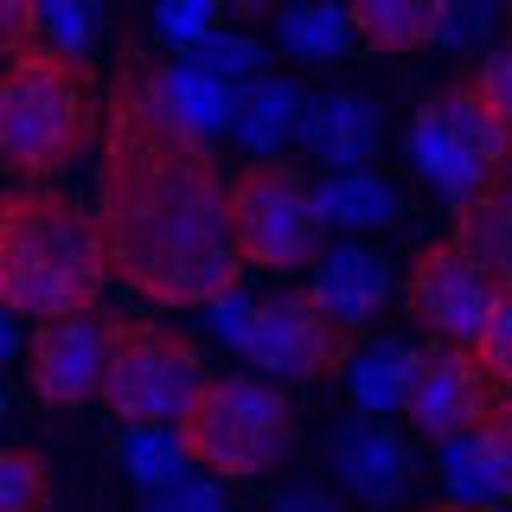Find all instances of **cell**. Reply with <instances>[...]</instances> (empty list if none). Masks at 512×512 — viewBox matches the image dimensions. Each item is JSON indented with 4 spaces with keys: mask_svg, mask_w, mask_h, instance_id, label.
I'll list each match as a JSON object with an SVG mask.
<instances>
[{
    "mask_svg": "<svg viewBox=\"0 0 512 512\" xmlns=\"http://www.w3.org/2000/svg\"><path fill=\"white\" fill-rule=\"evenodd\" d=\"M231 173L212 141L167 116L148 58H122L103 109V160H96V237L109 282L135 288L160 308H205L244 282L231 244Z\"/></svg>",
    "mask_w": 512,
    "mask_h": 512,
    "instance_id": "1",
    "label": "cell"
},
{
    "mask_svg": "<svg viewBox=\"0 0 512 512\" xmlns=\"http://www.w3.org/2000/svg\"><path fill=\"white\" fill-rule=\"evenodd\" d=\"M109 263L90 205L52 180L0 192V308L20 320H52L103 301Z\"/></svg>",
    "mask_w": 512,
    "mask_h": 512,
    "instance_id": "2",
    "label": "cell"
},
{
    "mask_svg": "<svg viewBox=\"0 0 512 512\" xmlns=\"http://www.w3.org/2000/svg\"><path fill=\"white\" fill-rule=\"evenodd\" d=\"M96 141V84L84 58L26 45L0 64V167L20 180H58Z\"/></svg>",
    "mask_w": 512,
    "mask_h": 512,
    "instance_id": "3",
    "label": "cell"
},
{
    "mask_svg": "<svg viewBox=\"0 0 512 512\" xmlns=\"http://www.w3.org/2000/svg\"><path fill=\"white\" fill-rule=\"evenodd\" d=\"M173 436L199 474L256 480L295 455V404L282 397V384L256 372H224L186 397V410L173 416Z\"/></svg>",
    "mask_w": 512,
    "mask_h": 512,
    "instance_id": "4",
    "label": "cell"
},
{
    "mask_svg": "<svg viewBox=\"0 0 512 512\" xmlns=\"http://www.w3.org/2000/svg\"><path fill=\"white\" fill-rule=\"evenodd\" d=\"M231 199V244L244 256V269H308L327 250V224H320L314 186L295 160L263 154L224 186Z\"/></svg>",
    "mask_w": 512,
    "mask_h": 512,
    "instance_id": "5",
    "label": "cell"
},
{
    "mask_svg": "<svg viewBox=\"0 0 512 512\" xmlns=\"http://www.w3.org/2000/svg\"><path fill=\"white\" fill-rule=\"evenodd\" d=\"M250 359L256 378L269 384H333L352 359V327H340L327 308H314L308 288H282V295H244L231 340Z\"/></svg>",
    "mask_w": 512,
    "mask_h": 512,
    "instance_id": "6",
    "label": "cell"
},
{
    "mask_svg": "<svg viewBox=\"0 0 512 512\" xmlns=\"http://www.w3.org/2000/svg\"><path fill=\"white\" fill-rule=\"evenodd\" d=\"M205 384V346L180 327L154 320H116L96 397L116 423H173L186 397Z\"/></svg>",
    "mask_w": 512,
    "mask_h": 512,
    "instance_id": "7",
    "label": "cell"
},
{
    "mask_svg": "<svg viewBox=\"0 0 512 512\" xmlns=\"http://www.w3.org/2000/svg\"><path fill=\"white\" fill-rule=\"evenodd\" d=\"M506 135L512 128L493 122L487 109L474 103L468 77H455V84H442L429 103H416L410 160L448 205H461V199H474L480 186H493L506 173Z\"/></svg>",
    "mask_w": 512,
    "mask_h": 512,
    "instance_id": "8",
    "label": "cell"
},
{
    "mask_svg": "<svg viewBox=\"0 0 512 512\" xmlns=\"http://www.w3.org/2000/svg\"><path fill=\"white\" fill-rule=\"evenodd\" d=\"M506 295H512L506 276L480 269L474 256L455 250L448 237L416 250L410 276H404V301H410V314L436 333V346H474L480 327H487V314L500 308Z\"/></svg>",
    "mask_w": 512,
    "mask_h": 512,
    "instance_id": "9",
    "label": "cell"
},
{
    "mask_svg": "<svg viewBox=\"0 0 512 512\" xmlns=\"http://www.w3.org/2000/svg\"><path fill=\"white\" fill-rule=\"evenodd\" d=\"M506 404H512V378H500L493 365H480L468 346L423 352V359H416V378H410V397H404L416 436H429V442L461 436V429L487 423V416L506 410Z\"/></svg>",
    "mask_w": 512,
    "mask_h": 512,
    "instance_id": "10",
    "label": "cell"
},
{
    "mask_svg": "<svg viewBox=\"0 0 512 512\" xmlns=\"http://www.w3.org/2000/svg\"><path fill=\"white\" fill-rule=\"evenodd\" d=\"M122 314H109L103 301L77 314H52L39 320V333L26 340V378H32V397L39 404H58V410H77L96 397V378H103V359H109V333H116Z\"/></svg>",
    "mask_w": 512,
    "mask_h": 512,
    "instance_id": "11",
    "label": "cell"
},
{
    "mask_svg": "<svg viewBox=\"0 0 512 512\" xmlns=\"http://www.w3.org/2000/svg\"><path fill=\"white\" fill-rule=\"evenodd\" d=\"M327 468H333V480H340L359 506L384 512V506H397L416 487L423 461H416L410 436L391 423V416L359 410V416H346V423L327 429Z\"/></svg>",
    "mask_w": 512,
    "mask_h": 512,
    "instance_id": "12",
    "label": "cell"
},
{
    "mask_svg": "<svg viewBox=\"0 0 512 512\" xmlns=\"http://www.w3.org/2000/svg\"><path fill=\"white\" fill-rule=\"evenodd\" d=\"M295 141L308 148L320 167L346 173V167H372L384 148V116L372 96L359 90H327V96H301Z\"/></svg>",
    "mask_w": 512,
    "mask_h": 512,
    "instance_id": "13",
    "label": "cell"
},
{
    "mask_svg": "<svg viewBox=\"0 0 512 512\" xmlns=\"http://www.w3.org/2000/svg\"><path fill=\"white\" fill-rule=\"evenodd\" d=\"M436 448H442L436 474H442L448 500H461V506H506V493H512V404L493 410L487 423L436 442Z\"/></svg>",
    "mask_w": 512,
    "mask_h": 512,
    "instance_id": "14",
    "label": "cell"
},
{
    "mask_svg": "<svg viewBox=\"0 0 512 512\" xmlns=\"http://www.w3.org/2000/svg\"><path fill=\"white\" fill-rule=\"evenodd\" d=\"M314 308H327L340 327H365V320L384 314V301H391V263L372 250V244H333L314 256Z\"/></svg>",
    "mask_w": 512,
    "mask_h": 512,
    "instance_id": "15",
    "label": "cell"
},
{
    "mask_svg": "<svg viewBox=\"0 0 512 512\" xmlns=\"http://www.w3.org/2000/svg\"><path fill=\"white\" fill-rule=\"evenodd\" d=\"M314 205H320V224H327V231L372 237V231L404 218V186L384 180L378 167H346V173H333L327 186H314Z\"/></svg>",
    "mask_w": 512,
    "mask_h": 512,
    "instance_id": "16",
    "label": "cell"
},
{
    "mask_svg": "<svg viewBox=\"0 0 512 512\" xmlns=\"http://www.w3.org/2000/svg\"><path fill=\"white\" fill-rule=\"evenodd\" d=\"M295 116H301V84L263 71V77H250V84H237L231 128H224V135H237V148L250 160H263V154H282V141H295Z\"/></svg>",
    "mask_w": 512,
    "mask_h": 512,
    "instance_id": "17",
    "label": "cell"
},
{
    "mask_svg": "<svg viewBox=\"0 0 512 512\" xmlns=\"http://www.w3.org/2000/svg\"><path fill=\"white\" fill-rule=\"evenodd\" d=\"M154 90L160 103H167V116L192 128L199 141H218L224 128H231V103H237V84H224V77L199 71L192 58H167L154 64Z\"/></svg>",
    "mask_w": 512,
    "mask_h": 512,
    "instance_id": "18",
    "label": "cell"
},
{
    "mask_svg": "<svg viewBox=\"0 0 512 512\" xmlns=\"http://www.w3.org/2000/svg\"><path fill=\"white\" fill-rule=\"evenodd\" d=\"M346 26L365 52H423L436 45V13L442 0H340Z\"/></svg>",
    "mask_w": 512,
    "mask_h": 512,
    "instance_id": "19",
    "label": "cell"
},
{
    "mask_svg": "<svg viewBox=\"0 0 512 512\" xmlns=\"http://www.w3.org/2000/svg\"><path fill=\"white\" fill-rule=\"evenodd\" d=\"M416 352L410 340H372V346H352V359H346V391H352V404L359 410H372V416H397L404 410V397H410V378H416Z\"/></svg>",
    "mask_w": 512,
    "mask_h": 512,
    "instance_id": "20",
    "label": "cell"
},
{
    "mask_svg": "<svg viewBox=\"0 0 512 512\" xmlns=\"http://www.w3.org/2000/svg\"><path fill=\"white\" fill-rule=\"evenodd\" d=\"M276 45L295 64H340L352 52V26L340 0H282Z\"/></svg>",
    "mask_w": 512,
    "mask_h": 512,
    "instance_id": "21",
    "label": "cell"
},
{
    "mask_svg": "<svg viewBox=\"0 0 512 512\" xmlns=\"http://www.w3.org/2000/svg\"><path fill=\"white\" fill-rule=\"evenodd\" d=\"M128 436H122V474L135 480V493L141 500H154L160 487H173L180 474H192V461H186V448L180 436H173V423H122Z\"/></svg>",
    "mask_w": 512,
    "mask_h": 512,
    "instance_id": "22",
    "label": "cell"
},
{
    "mask_svg": "<svg viewBox=\"0 0 512 512\" xmlns=\"http://www.w3.org/2000/svg\"><path fill=\"white\" fill-rule=\"evenodd\" d=\"M455 250H468L480 269H493V276H506V180L480 186L474 199L455 205V237H448Z\"/></svg>",
    "mask_w": 512,
    "mask_h": 512,
    "instance_id": "23",
    "label": "cell"
},
{
    "mask_svg": "<svg viewBox=\"0 0 512 512\" xmlns=\"http://www.w3.org/2000/svg\"><path fill=\"white\" fill-rule=\"evenodd\" d=\"M186 58L199 64V71L224 77V84H250V77H263V71H269L263 39H250V32H224V26H212L205 39H192V45H186Z\"/></svg>",
    "mask_w": 512,
    "mask_h": 512,
    "instance_id": "24",
    "label": "cell"
},
{
    "mask_svg": "<svg viewBox=\"0 0 512 512\" xmlns=\"http://www.w3.org/2000/svg\"><path fill=\"white\" fill-rule=\"evenodd\" d=\"M103 32V0H39V39L64 58H90Z\"/></svg>",
    "mask_w": 512,
    "mask_h": 512,
    "instance_id": "25",
    "label": "cell"
},
{
    "mask_svg": "<svg viewBox=\"0 0 512 512\" xmlns=\"http://www.w3.org/2000/svg\"><path fill=\"white\" fill-rule=\"evenodd\" d=\"M52 506V461L39 448H0V512H45Z\"/></svg>",
    "mask_w": 512,
    "mask_h": 512,
    "instance_id": "26",
    "label": "cell"
},
{
    "mask_svg": "<svg viewBox=\"0 0 512 512\" xmlns=\"http://www.w3.org/2000/svg\"><path fill=\"white\" fill-rule=\"evenodd\" d=\"M493 26H500V0H442L436 45L442 52H487Z\"/></svg>",
    "mask_w": 512,
    "mask_h": 512,
    "instance_id": "27",
    "label": "cell"
},
{
    "mask_svg": "<svg viewBox=\"0 0 512 512\" xmlns=\"http://www.w3.org/2000/svg\"><path fill=\"white\" fill-rule=\"evenodd\" d=\"M154 26H160L167 45L186 52L192 39H205V32L218 26V0H154Z\"/></svg>",
    "mask_w": 512,
    "mask_h": 512,
    "instance_id": "28",
    "label": "cell"
},
{
    "mask_svg": "<svg viewBox=\"0 0 512 512\" xmlns=\"http://www.w3.org/2000/svg\"><path fill=\"white\" fill-rule=\"evenodd\" d=\"M148 512H231V506H224V487H218L212 474L192 468V474L173 480V487H160L154 500H148Z\"/></svg>",
    "mask_w": 512,
    "mask_h": 512,
    "instance_id": "29",
    "label": "cell"
},
{
    "mask_svg": "<svg viewBox=\"0 0 512 512\" xmlns=\"http://www.w3.org/2000/svg\"><path fill=\"white\" fill-rule=\"evenodd\" d=\"M468 90H474V103L487 109L493 122L512 128V90H506V52L500 45H487V58H480V71L468 77Z\"/></svg>",
    "mask_w": 512,
    "mask_h": 512,
    "instance_id": "30",
    "label": "cell"
},
{
    "mask_svg": "<svg viewBox=\"0 0 512 512\" xmlns=\"http://www.w3.org/2000/svg\"><path fill=\"white\" fill-rule=\"evenodd\" d=\"M39 45V0H0V58Z\"/></svg>",
    "mask_w": 512,
    "mask_h": 512,
    "instance_id": "31",
    "label": "cell"
},
{
    "mask_svg": "<svg viewBox=\"0 0 512 512\" xmlns=\"http://www.w3.org/2000/svg\"><path fill=\"white\" fill-rule=\"evenodd\" d=\"M269 512H352V506H346V500H333L327 487H282Z\"/></svg>",
    "mask_w": 512,
    "mask_h": 512,
    "instance_id": "32",
    "label": "cell"
},
{
    "mask_svg": "<svg viewBox=\"0 0 512 512\" xmlns=\"http://www.w3.org/2000/svg\"><path fill=\"white\" fill-rule=\"evenodd\" d=\"M7 359H20V314L0 308V372H7Z\"/></svg>",
    "mask_w": 512,
    "mask_h": 512,
    "instance_id": "33",
    "label": "cell"
},
{
    "mask_svg": "<svg viewBox=\"0 0 512 512\" xmlns=\"http://www.w3.org/2000/svg\"><path fill=\"white\" fill-rule=\"evenodd\" d=\"M282 0H218V13H237V20H256V13H276Z\"/></svg>",
    "mask_w": 512,
    "mask_h": 512,
    "instance_id": "34",
    "label": "cell"
},
{
    "mask_svg": "<svg viewBox=\"0 0 512 512\" xmlns=\"http://www.w3.org/2000/svg\"><path fill=\"white\" fill-rule=\"evenodd\" d=\"M423 512H500V506H461V500H448V506H423Z\"/></svg>",
    "mask_w": 512,
    "mask_h": 512,
    "instance_id": "35",
    "label": "cell"
},
{
    "mask_svg": "<svg viewBox=\"0 0 512 512\" xmlns=\"http://www.w3.org/2000/svg\"><path fill=\"white\" fill-rule=\"evenodd\" d=\"M0 429H7V391H0Z\"/></svg>",
    "mask_w": 512,
    "mask_h": 512,
    "instance_id": "36",
    "label": "cell"
}]
</instances>
